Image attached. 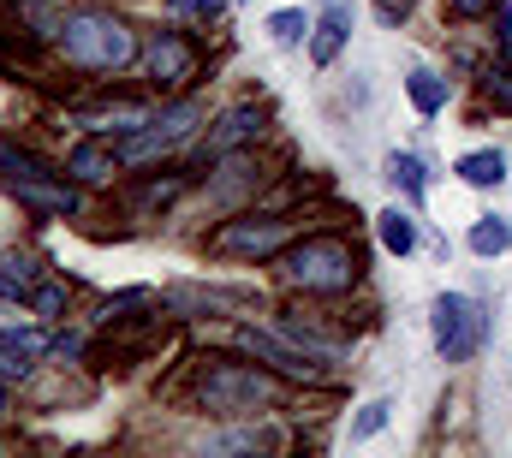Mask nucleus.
I'll use <instances>...</instances> for the list:
<instances>
[{"label": "nucleus", "mask_w": 512, "mask_h": 458, "mask_svg": "<svg viewBox=\"0 0 512 458\" xmlns=\"http://www.w3.org/2000/svg\"><path fill=\"white\" fill-rule=\"evenodd\" d=\"M60 54H66L72 72L114 78V72H126V66L143 60V42H137V30H131L120 12H108V6H78V12L66 18V30H60Z\"/></svg>", "instance_id": "1"}, {"label": "nucleus", "mask_w": 512, "mask_h": 458, "mask_svg": "<svg viewBox=\"0 0 512 458\" xmlns=\"http://www.w3.org/2000/svg\"><path fill=\"white\" fill-rule=\"evenodd\" d=\"M358 274H364V256L340 232H310V238L280 250V280L310 292V298H340L358 286Z\"/></svg>", "instance_id": "2"}, {"label": "nucleus", "mask_w": 512, "mask_h": 458, "mask_svg": "<svg viewBox=\"0 0 512 458\" xmlns=\"http://www.w3.org/2000/svg\"><path fill=\"white\" fill-rule=\"evenodd\" d=\"M0 179H6V191L24 203V209H36V215H60V221H72L78 209H84V185L60 167H48V161H36L30 149H18V143H6L0 137Z\"/></svg>", "instance_id": "3"}, {"label": "nucleus", "mask_w": 512, "mask_h": 458, "mask_svg": "<svg viewBox=\"0 0 512 458\" xmlns=\"http://www.w3.org/2000/svg\"><path fill=\"white\" fill-rule=\"evenodd\" d=\"M197 399H203V411H215V417H256V411H268V405L280 399V381H274V369H262V363H227V357H215V363L197 375Z\"/></svg>", "instance_id": "4"}, {"label": "nucleus", "mask_w": 512, "mask_h": 458, "mask_svg": "<svg viewBox=\"0 0 512 458\" xmlns=\"http://www.w3.org/2000/svg\"><path fill=\"white\" fill-rule=\"evenodd\" d=\"M203 131V108L191 102V96H173V102H161L155 119L143 125V131H131V137H114V149H120V161L126 167H143V161H155V155H173L179 143H191Z\"/></svg>", "instance_id": "5"}, {"label": "nucleus", "mask_w": 512, "mask_h": 458, "mask_svg": "<svg viewBox=\"0 0 512 458\" xmlns=\"http://www.w3.org/2000/svg\"><path fill=\"white\" fill-rule=\"evenodd\" d=\"M429 334H435V357L441 363H471L483 351V340H489V316L477 310V298L441 292L429 304Z\"/></svg>", "instance_id": "6"}, {"label": "nucleus", "mask_w": 512, "mask_h": 458, "mask_svg": "<svg viewBox=\"0 0 512 458\" xmlns=\"http://www.w3.org/2000/svg\"><path fill=\"white\" fill-rule=\"evenodd\" d=\"M143 72H149V84H155L161 96H185V90L197 84V72H203V54H197V42H191L185 30H149V42H143Z\"/></svg>", "instance_id": "7"}, {"label": "nucleus", "mask_w": 512, "mask_h": 458, "mask_svg": "<svg viewBox=\"0 0 512 458\" xmlns=\"http://www.w3.org/2000/svg\"><path fill=\"white\" fill-rule=\"evenodd\" d=\"M262 125H268V114H262L256 102H233L227 114L197 137V149H191V179H197V173H209V167H221L227 155L251 149L256 137H262Z\"/></svg>", "instance_id": "8"}, {"label": "nucleus", "mask_w": 512, "mask_h": 458, "mask_svg": "<svg viewBox=\"0 0 512 458\" xmlns=\"http://www.w3.org/2000/svg\"><path fill=\"white\" fill-rule=\"evenodd\" d=\"M286 244H292V221H280V215H239V221L215 227V238H209L215 256H251V262L280 256Z\"/></svg>", "instance_id": "9"}, {"label": "nucleus", "mask_w": 512, "mask_h": 458, "mask_svg": "<svg viewBox=\"0 0 512 458\" xmlns=\"http://www.w3.org/2000/svg\"><path fill=\"white\" fill-rule=\"evenodd\" d=\"M245 351H251L262 369H274L280 381H304V387H322L328 381V369L316 357H304L298 345L286 340V334H274V328H245Z\"/></svg>", "instance_id": "10"}, {"label": "nucleus", "mask_w": 512, "mask_h": 458, "mask_svg": "<svg viewBox=\"0 0 512 458\" xmlns=\"http://www.w3.org/2000/svg\"><path fill=\"white\" fill-rule=\"evenodd\" d=\"M66 173L78 179V185H114L120 173H126V161H120V149H114V137H84V143H72L66 149Z\"/></svg>", "instance_id": "11"}, {"label": "nucleus", "mask_w": 512, "mask_h": 458, "mask_svg": "<svg viewBox=\"0 0 512 458\" xmlns=\"http://www.w3.org/2000/svg\"><path fill=\"white\" fill-rule=\"evenodd\" d=\"M346 42H352V0H328L322 18L310 24V60L316 66H334Z\"/></svg>", "instance_id": "12"}, {"label": "nucleus", "mask_w": 512, "mask_h": 458, "mask_svg": "<svg viewBox=\"0 0 512 458\" xmlns=\"http://www.w3.org/2000/svg\"><path fill=\"white\" fill-rule=\"evenodd\" d=\"M12 18H18L24 42H60L72 12H66V0H12Z\"/></svg>", "instance_id": "13"}, {"label": "nucleus", "mask_w": 512, "mask_h": 458, "mask_svg": "<svg viewBox=\"0 0 512 458\" xmlns=\"http://www.w3.org/2000/svg\"><path fill=\"white\" fill-rule=\"evenodd\" d=\"M149 119H155V108H143V102H102V108L78 114V125L96 131V137H131V131H143Z\"/></svg>", "instance_id": "14"}, {"label": "nucleus", "mask_w": 512, "mask_h": 458, "mask_svg": "<svg viewBox=\"0 0 512 458\" xmlns=\"http://www.w3.org/2000/svg\"><path fill=\"white\" fill-rule=\"evenodd\" d=\"M42 351H48V340L36 328H0V381H24Z\"/></svg>", "instance_id": "15"}, {"label": "nucleus", "mask_w": 512, "mask_h": 458, "mask_svg": "<svg viewBox=\"0 0 512 458\" xmlns=\"http://www.w3.org/2000/svg\"><path fill=\"white\" fill-rule=\"evenodd\" d=\"M48 280V268L36 256H18V250H0V298L12 304H30V292Z\"/></svg>", "instance_id": "16"}, {"label": "nucleus", "mask_w": 512, "mask_h": 458, "mask_svg": "<svg viewBox=\"0 0 512 458\" xmlns=\"http://www.w3.org/2000/svg\"><path fill=\"white\" fill-rule=\"evenodd\" d=\"M274 334H286V340L298 345L304 357H316L322 369L346 363V345H340V340H328V334H316V328H310V322H298V316H280V322H274Z\"/></svg>", "instance_id": "17"}, {"label": "nucleus", "mask_w": 512, "mask_h": 458, "mask_svg": "<svg viewBox=\"0 0 512 458\" xmlns=\"http://www.w3.org/2000/svg\"><path fill=\"white\" fill-rule=\"evenodd\" d=\"M185 191H191V173H155V179H143V185H137L131 215H161V209H173Z\"/></svg>", "instance_id": "18"}, {"label": "nucleus", "mask_w": 512, "mask_h": 458, "mask_svg": "<svg viewBox=\"0 0 512 458\" xmlns=\"http://www.w3.org/2000/svg\"><path fill=\"white\" fill-rule=\"evenodd\" d=\"M465 185H477V191H495L501 179H507V155L501 149H471V155H459V167H453Z\"/></svg>", "instance_id": "19"}, {"label": "nucleus", "mask_w": 512, "mask_h": 458, "mask_svg": "<svg viewBox=\"0 0 512 458\" xmlns=\"http://www.w3.org/2000/svg\"><path fill=\"white\" fill-rule=\"evenodd\" d=\"M376 238H382V250H393V256H411L417 250V215L411 209H382L376 215Z\"/></svg>", "instance_id": "20"}, {"label": "nucleus", "mask_w": 512, "mask_h": 458, "mask_svg": "<svg viewBox=\"0 0 512 458\" xmlns=\"http://www.w3.org/2000/svg\"><path fill=\"white\" fill-rule=\"evenodd\" d=\"M382 167H387V185H393V191H405V203L417 209V203H423V161H417L411 149H393Z\"/></svg>", "instance_id": "21"}, {"label": "nucleus", "mask_w": 512, "mask_h": 458, "mask_svg": "<svg viewBox=\"0 0 512 458\" xmlns=\"http://www.w3.org/2000/svg\"><path fill=\"white\" fill-rule=\"evenodd\" d=\"M405 96H411V108H417L423 119H435L441 108H447V78H435V72L417 66V72L405 78Z\"/></svg>", "instance_id": "22"}, {"label": "nucleus", "mask_w": 512, "mask_h": 458, "mask_svg": "<svg viewBox=\"0 0 512 458\" xmlns=\"http://www.w3.org/2000/svg\"><path fill=\"white\" fill-rule=\"evenodd\" d=\"M471 250H477V256H507L512 250V221L507 215H483V221L471 227Z\"/></svg>", "instance_id": "23"}, {"label": "nucleus", "mask_w": 512, "mask_h": 458, "mask_svg": "<svg viewBox=\"0 0 512 458\" xmlns=\"http://www.w3.org/2000/svg\"><path fill=\"white\" fill-rule=\"evenodd\" d=\"M387 417H393V399H370V405L352 417V441H376L387 429Z\"/></svg>", "instance_id": "24"}, {"label": "nucleus", "mask_w": 512, "mask_h": 458, "mask_svg": "<svg viewBox=\"0 0 512 458\" xmlns=\"http://www.w3.org/2000/svg\"><path fill=\"white\" fill-rule=\"evenodd\" d=\"M268 30H274V42H280V48H298V42L310 36V18H304L298 6H286V12H274V18H268Z\"/></svg>", "instance_id": "25"}, {"label": "nucleus", "mask_w": 512, "mask_h": 458, "mask_svg": "<svg viewBox=\"0 0 512 458\" xmlns=\"http://www.w3.org/2000/svg\"><path fill=\"white\" fill-rule=\"evenodd\" d=\"M66 298H72L66 286H54V280H42V286L30 292V310H36V316H60V310H66Z\"/></svg>", "instance_id": "26"}, {"label": "nucleus", "mask_w": 512, "mask_h": 458, "mask_svg": "<svg viewBox=\"0 0 512 458\" xmlns=\"http://www.w3.org/2000/svg\"><path fill=\"white\" fill-rule=\"evenodd\" d=\"M179 18H197V24H215L221 18V0H167Z\"/></svg>", "instance_id": "27"}, {"label": "nucleus", "mask_w": 512, "mask_h": 458, "mask_svg": "<svg viewBox=\"0 0 512 458\" xmlns=\"http://www.w3.org/2000/svg\"><path fill=\"white\" fill-rule=\"evenodd\" d=\"M251 447H262V435H256V429H239V435H215V441H209V453H251Z\"/></svg>", "instance_id": "28"}, {"label": "nucleus", "mask_w": 512, "mask_h": 458, "mask_svg": "<svg viewBox=\"0 0 512 458\" xmlns=\"http://www.w3.org/2000/svg\"><path fill=\"white\" fill-rule=\"evenodd\" d=\"M447 12H453V18H489L495 0H447Z\"/></svg>", "instance_id": "29"}, {"label": "nucleus", "mask_w": 512, "mask_h": 458, "mask_svg": "<svg viewBox=\"0 0 512 458\" xmlns=\"http://www.w3.org/2000/svg\"><path fill=\"white\" fill-rule=\"evenodd\" d=\"M489 96L501 102V108H512V72L501 66V72H489Z\"/></svg>", "instance_id": "30"}, {"label": "nucleus", "mask_w": 512, "mask_h": 458, "mask_svg": "<svg viewBox=\"0 0 512 458\" xmlns=\"http://www.w3.org/2000/svg\"><path fill=\"white\" fill-rule=\"evenodd\" d=\"M376 12H382L387 24H399L405 18V0H376Z\"/></svg>", "instance_id": "31"}, {"label": "nucleus", "mask_w": 512, "mask_h": 458, "mask_svg": "<svg viewBox=\"0 0 512 458\" xmlns=\"http://www.w3.org/2000/svg\"><path fill=\"white\" fill-rule=\"evenodd\" d=\"M78 345H84L78 334H60V340H54V357H78Z\"/></svg>", "instance_id": "32"}, {"label": "nucleus", "mask_w": 512, "mask_h": 458, "mask_svg": "<svg viewBox=\"0 0 512 458\" xmlns=\"http://www.w3.org/2000/svg\"><path fill=\"white\" fill-rule=\"evenodd\" d=\"M0 417H6V381H0Z\"/></svg>", "instance_id": "33"}]
</instances>
